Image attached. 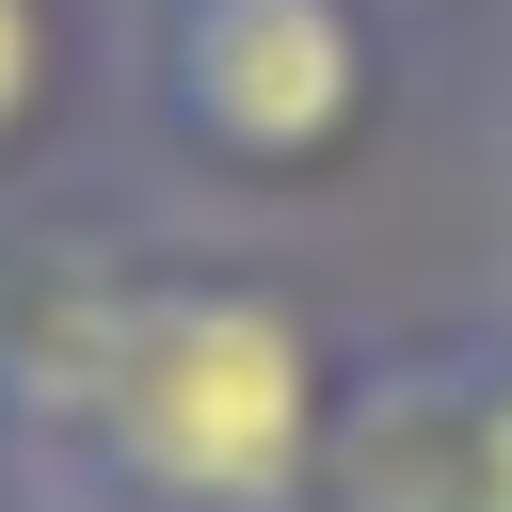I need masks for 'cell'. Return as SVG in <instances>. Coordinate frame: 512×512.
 Here are the masks:
<instances>
[{
    "mask_svg": "<svg viewBox=\"0 0 512 512\" xmlns=\"http://www.w3.org/2000/svg\"><path fill=\"white\" fill-rule=\"evenodd\" d=\"M368 352L384 336L304 256L160 208L112 336L32 416V480L48 512H336V432Z\"/></svg>",
    "mask_w": 512,
    "mask_h": 512,
    "instance_id": "6da1fadb",
    "label": "cell"
},
{
    "mask_svg": "<svg viewBox=\"0 0 512 512\" xmlns=\"http://www.w3.org/2000/svg\"><path fill=\"white\" fill-rule=\"evenodd\" d=\"M416 32L384 0H112V160L176 224H304L384 176Z\"/></svg>",
    "mask_w": 512,
    "mask_h": 512,
    "instance_id": "7a4b0ae2",
    "label": "cell"
},
{
    "mask_svg": "<svg viewBox=\"0 0 512 512\" xmlns=\"http://www.w3.org/2000/svg\"><path fill=\"white\" fill-rule=\"evenodd\" d=\"M336 512H512V304L368 352L336 432Z\"/></svg>",
    "mask_w": 512,
    "mask_h": 512,
    "instance_id": "3957f363",
    "label": "cell"
},
{
    "mask_svg": "<svg viewBox=\"0 0 512 512\" xmlns=\"http://www.w3.org/2000/svg\"><path fill=\"white\" fill-rule=\"evenodd\" d=\"M112 160V0H0V224Z\"/></svg>",
    "mask_w": 512,
    "mask_h": 512,
    "instance_id": "277c9868",
    "label": "cell"
},
{
    "mask_svg": "<svg viewBox=\"0 0 512 512\" xmlns=\"http://www.w3.org/2000/svg\"><path fill=\"white\" fill-rule=\"evenodd\" d=\"M416 48H448V32H512V0H384Z\"/></svg>",
    "mask_w": 512,
    "mask_h": 512,
    "instance_id": "5b68a950",
    "label": "cell"
},
{
    "mask_svg": "<svg viewBox=\"0 0 512 512\" xmlns=\"http://www.w3.org/2000/svg\"><path fill=\"white\" fill-rule=\"evenodd\" d=\"M0 512H48V480H32V432H16V400H0Z\"/></svg>",
    "mask_w": 512,
    "mask_h": 512,
    "instance_id": "8992f818",
    "label": "cell"
}]
</instances>
